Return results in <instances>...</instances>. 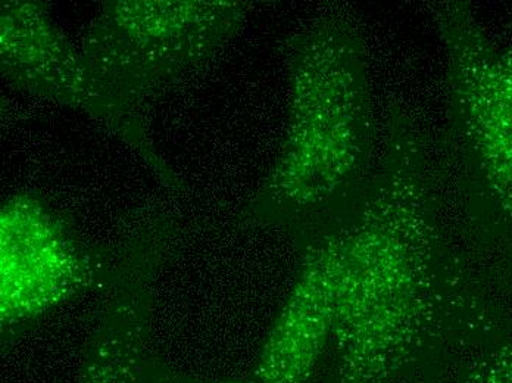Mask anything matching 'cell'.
<instances>
[{
    "mask_svg": "<svg viewBox=\"0 0 512 383\" xmlns=\"http://www.w3.org/2000/svg\"><path fill=\"white\" fill-rule=\"evenodd\" d=\"M286 135L246 216L301 233L345 223L364 195L379 139L364 37L354 18L327 12L284 42Z\"/></svg>",
    "mask_w": 512,
    "mask_h": 383,
    "instance_id": "2",
    "label": "cell"
},
{
    "mask_svg": "<svg viewBox=\"0 0 512 383\" xmlns=\"http://www.w3.org/2000/svg\"><path fill=\"white\" fill-rule=\"evenodd\" d=\"M106 254L78 242L62 217L33 193H17L0 210L2 335L39 319L99 280L111 279Z\"/></svg>",
    "mask_w": 512,
    "mask_h": 383,
    "instance_id": "6",
    "label": "cell"
},
{
    "mask_svg": "<svg viewBox=\"0 0 512 383\" xmlns=\"http://www.w3.org/2000/svg\"><path fill=\"white\" fill-rule=\"evenodd\" d=\"M448 84L445 176L473 241L512 279V48L470 2L430 3Z\"/></svg>",
    "mask_w": 512,
    "mask_h": 383,
    "instance_id": "3",
    "label": "cell"
},
{
    "mask_svg": "<svg viewBox=\"0 0 512 383\" xmlns=\"http://www.w3.org/2000/svg\"><path fill=\"white\" fill-rule=\"evenodd\" d=\"M334 320L332 233L305 242L301 270L280 308L254 369L258 383H304L327 345Z\"/></svg>",
    "mask_w": 512,
    "mask_h": 383,
    "instance_id": "7",
    "label": "cell"
},
{
    "mask_svg": "<svg viewBox=\"0 0 512 383\" xmlns=\"http://www.w3.org/2000/svg\"><path fill=\"white\" fill-rule=\"evenodd\" d=\"M158 236L134 239L109 280V297L90 338L78 383H145L151 282Z\"/></svg>",
    "mask_w": 512,
    "mask_h": 383,
    "instance_id": "8",
    "label": "cell"
},
{
    "mask_svg": "<svg viewBox=\"0 0 512 383\" xmlns=\"http://www.w3.org/2000/svg\"><path fill=\"white\" fill-rule=\"evenodd\" d=\"M445 170L410 115L393 108L364 195L332 230V344L340 383H387L445 336L499 328L446 244Z\"/></svg>",
    "mask_w": 512,
    "mask_h": 383,
    "instance_id": "1",
    "label": "cell"
},
{
    "mask_svg": "<svg viewBox=\"0 0 512 383\" xmlns=\"http://www.w3.org/2000/svg\"><path fill=\"white\" fill-rule=\"evenodd\" d=\"M146 373L151 383H258L256 381H236V379H199L193 376L180 375L168 367L159 366L158 363L148 364Z\"/></svg>",
    "mask_w": 512,
    "mask_h": 383,
    "instance_id": "10",
    "label": "cell"
},
{
    "mask_svg": "<svg viewBox=\"0 0 512 383\" xmlns=\"http://www.w3.org/2000/svg\"><path fill=\"white\" fill-rule=\"evenodd\" d=\"M0 70L18 89L81 112L127 143L168 188L181 183L161 155L145 118L117 104L87 67L80 49L53 21L48 3L6 0L0 6Z\"/></svg>",
    "mask_w": 512,
    "mask_h": 383,
    "instance_id": "5",
    "label": "cell"
},
{
    "mask_svg": "<svg viewBox=\"0 0 512 383\" xmlns=\"http://www.w3.org/2000/svg\"><path fill=\"white\" fill-rule=\"evenodd\" d=\"M464 383H512V344L504 338L501 329L477 344Z\"/></svg>",
    "mask_w": 512,
    "mask_h": 383,
    "instance_id": "9",
    "label": "cell"
},
{
    "mask_svg": "<svg viewBox=\"0 0 512 383\" xmlns=\"http://www.w3.org/2000/svg\"><path fill=\"white\" fill-rule=\"evenodd\" d=\"M248 11L233 0H109L80 51L105 92L145 118L151 102L211 61Z\"/></svg>",
    "mask_w": 512,
    "mask_h": 383,
    "instance_id": "4",
    "label": "cell"
}]
</instances>
